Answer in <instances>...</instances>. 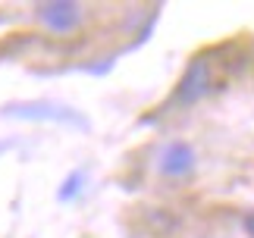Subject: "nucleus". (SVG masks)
<instances>
[{"label":"nucleus","mask_w":254,"mask_h":238,"mask_svg":"<svg viewBox=\"0 0 254 238\" xmlns=\"http://www.w3.org/2000/svg\"><path fill=\"white\" fill-rule=\"evenodd\" d=\"M198 238H217V235H198Z\"/></svg>","instance_id":"39448f33"},{"label":"nucleus","mask_w":254,"mask_h":238,"mask_svg":"<svg viewBox=\"0 0 254 238\" xmlns=\"http://www.w3.org/2000/svg\"><path fill=\"white\" fill-rule=\"evenodd\" d=\"M79 182H82V173H75V176H69V178H66V188L60 191V197H63V201H69V197H72L75 191H79Z\"/></svg>","instance_id":"20e7f679"},{"label":"nucleus","mask_w":254,"mask_h":238,"mask_svg":"<svg viewBox=\"0 0 254 238\" xmlns=\"http://www.w3.org/2000/svg\"><path fill=\"white\" fill-rule=\"evenodd\" d=\"M213 85H217V75H213V63L207 57H198L194 63L185 69V75H182V82L179 88H176V101L179 104H198L201 97H207L213 91Z\"/></svg>","instance_id":"7ed1b4c3"},{"label":"nucleus","mask_w":254,"mask_h":238,"mask_svg":"<svg viewBox=\"0 0 254 238\" xmlns=\"http://www.w3.org/2000/svg\"><path fill=\"white\" fill-rule=\"evenodd\" d=\"M157 173L167 182H189L198 173V151L182 138H173L157 154Z\"/></svg>","instance_id":"f03ea898"},{"label":"nucleus","mask_w":254,"mask_h":238,"mask_svg":"<svg viewBox=\"0 0 254 238\" xmlns=\"http://www.w3.org/2000/svg\"><path fill=\"white\" fill-rule=\"evenodd\" d=\"M35 19L44 32H51L57 38L75 35L85 25V6L72 3V0H54V3H38L35 6Z\"/></svg>","instance_id":"f257e3e1"}]
</instances>
